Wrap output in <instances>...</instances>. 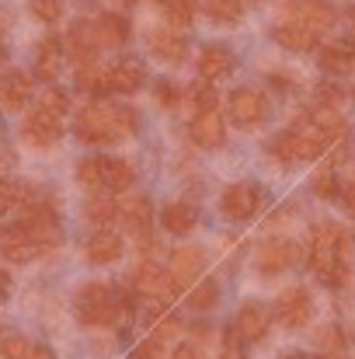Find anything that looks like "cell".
<instances>
[{
	"label": "cell",
	"instance_id": "1",
	"mask_svg": "<svg viewBox=\"0 0 355 359\" xmlns=\"http://www.w3.org/2000/svg\"><path fill=\"white\" fill-rule=\"evenodd\" d=\"M307 262L321 283L342 290L352 276V234L338 224H314L307 241Z\"/></svg>",
	"mask_w": 355,
	"mask_h": 359
},
{
	"label": "cell",
	"instance_id": "2",
	"mask_svg": "<svg viewBox=\"0 0 355 359\" xmlns=\"http://www.w3.org/2000/svg\"><path fill=\"white\" fill-rule=\"evenodd\" d=\"M74 129L84 143L109 147V143H118L122 136H132L139 129V116L125 105H116V102H91L88 109H81Z\"/></svg>",
	"mask_w": 355,
	"mask_h": 359
},
{
	"label": "cell",
	"instance_id": "3",
	"mask_svg": "<svg viewBox=\"0 0 355 359\" xmlns=\"http://www.w3.org/2000/svg\"><path fill=\"white\" fill-rule=\"evenodd\" d=\"M77 182L84 189H91L95 196L98 192H122L136 182V168L122 157H88L77 164Z\"/></svg>",
	"mask_w": 355,
	"mask_h": 359
},
{
	"label": "cell",
	"instance_id": "4",
	"mask_svg": "<svg viewBox=\"0 0 355 359\" xmlns=\"http://www.w3.org/2000/svg\"><path fill=\"white\" fill-rule=\"evenodd\" d=\"M122 297L109 283H84L77 290V318L81 325L88 328H105V325H116L118 314H122Z\"/></svg>",
	"mask_w": 355,
	"mask_h": 359
},
{
	"label": "cell",
	"instance_id": "5",
	"mask_svg": "<svg viewBox=\"0 0 355 359\" xmlns=\"http://www.w3.org/2000/svg\"><path fill=\"white\" fill-rule=\"evenodd\" d=\"M296 129L307 133L317 147L328 150V143H335V140L345 133V119H342V112H338L335 105H317V109H310V112L300 116Z\"/></svg>",
	"mask_w": 355,
	"mask_h": 359
},
{
	"label": "cell",
	"instance_id": "6",
	"mask_svg": "<svg viewBox=\"0 0 355 359\" xmlns=\"http://www.w3.org/2000/svg\"><path fill=\"white\" fill-rule=\"evenodd\" d=\"M132 286H136L139 297H150L153 304H167V300L174 297V290H178V283L171 279V272H164L153 258H143V262L136 265Z\"/></svg>",
	"mask_w": 355,
	"mask_h": 359
},
{
	"label": "cell",
	"instance_id": "7",
	"mask_svg": "<svg viewBox=\"0 0 355 359\" xmlns=\"http://www.w3.org/2000/svg\"><path fill=\"white\" fill-rule=\"evenodd\" d=\"M261 206H265V192L254 182H237L220 196V210L227 220H251L261 213Z\"/></svg>",
	"mask_w": 355,
	"mask_h": 359
},
{
	"label": "cell",
	"instance_id": "8",
	"mask_svg": "<svg viewBox=\"0 0 355 359\" xmlns=\"http://www.w3.org/2000/svg\"><path fill=\"white\" fill-rule=\"evenodd\" d=\"M310 314H314V300H310V293L303 286H289V290L279 293V300H275V321L282 328L300 332V328L310 325Z\"/></svg>",
	"mask_w": 355,
	"mask_h": 359
},
{
	"label": "cell",
	"instance_id": "9",
	"mask_svg": "<svg viewBox=\"0 0 355 359\" xmlns=\"http://www.w3.org/2000/svg\"><path fill=\"white\" fill-rule=\"evenodd\" d=\"M227 112H230V119L240 129H251V126H261L265 122L268 105H265V95L258 88H234L230 98H227Z\"/></svg>",
	"mask_w": 355,
	"mask_h": 359
},
{
	"label": "cell",
	"instance_id": "10",
	"mask_svg": "<svg viewBox=\"0 0 355 359\" xmlns=\"http://www.w3.org/2000/svg\"><path fill=\"white\" fill-rule=\"evenodd\" d=\"M67 53L77 67H88V63H98V53H102V39H98V25L95 21H74L70 32H67Z\"/></svg>",
	"mask_w": 355,
	"mask_h": 359
},
{
	"label": "cell",
	"instance_id": "11",
	"mask_svg": "<svg viewBox=\"0 0 355 359\" xmlns=\"http://www.w3.org/2000/svg\"><path fill=\"white\" fill-rule=\"evenodd\" d=\"M300 262V244L289 238H275V241H265L258 248V269L265 276H275V272H286Z\"/></svg>",
	"mask_w": 355,
	"mask_h": 359
},
{
	"label": "cell",
	"instance_id": "12",
	"mask_svg": "<svg viewBox=\"0 0 355 359\" xmlns=\"http://www.w3.org/2000/svg\"><path fill=\"white\" fill-rule=\"evenodd\" d=\"M268 150H272V157H279V161H303V157L324 154V147H317V143H314L307 133H300L296 126L286 129V133H279V136H272Z\"/></svg>",
	"mask_w": 355,
	"mask_h": 359
},
{
	"label": "cell",
	"instance_id": "13",
	"mask_svg": "<svg viewBox=\"0 0 355 359\" xmlns=\"http://www.w3.org/2000/svg\"><path fill=\"white\" fill-rule=\"evenodd\" d=\"M21 136L32 143V147H53L60 136H63V119L46 112V109H35L28 112L25 122H21Z\"/></svg>",
	"mask_w": 355,
	"mask_h": 359
},
{
	"label": "cell",
	"instance_id": "14",
	"mask_svg": "<svg viewBox=\"0 0 355 359\" xmlns=\"http://www.w3.org/2000/svg\"><path fill=\"white\" fill-rule=\"evenodd\" d=\"M268 325H272V311H268L265 304H258V300H247V304L237 311L234 332L240 342H261L265 332H268Z\"/></svg>",
	"mask_w": 355,
	"mask_h": 359
},
{
	"label": "cell",
	"instance_id": "15",
	"mask_svg": "<svg viewBox=\"0 0 355 359\" xmlns=\"http://www.w3.org/2000/svg\"><path fill=\"white\" fill-rule=\"evenodd\" d=\"M39 255H42L39 244L28 238V231H25L21 224L0 231V258H7V262H14V265H25V262H32V258H39Z\"/></svg>",
	"mask_w": 355,
	"mask_h": 359
},
{
	"label": "cell",
	"instance_id": "16",
	"mask_svg": "<svg viewBox=\"0 0 355 359\" xmlns=\"http://www.w3.org/2000/svg\"><path fill=\"white\" fill-rule=\"evenodd\" d=\"M272 35H275V42L286 46L289 53H307V49H314V46L321 42V32H317V28H310V25H303V21H293V18L279 21V25L272 28Z\"/></svg>",
	"mask_w": 355,
	"mask_h": 359
},
{
	"label": "cell",
	"instance_id": "17",
	"mask_svg": "<svg viewBox=\"0 0 355 359\" xmlns=\"http://www.w3.org/2000/svg\"><path fill=\"white\" fill-rule=\"evenodd\" d=\"M286 14L293 21H303L310 28H317L321 35L335 25V11L328 0H286Z\"/></svg>",
	"mask_w": 355,
	"mask_h": 359
},
{
	"label": "cell",
	"instance_id": "18",
	"mask_svg": "<svg viewBox=\"0 0 355 359\" xmlns=\"http://www.w3.org/2000/svg\"><path fill=\"white\" fill-rule=\"evenodd\" d=\"M171 279L178 283V286H188V283H195L202 272H206V251L202 248H178L174 255H171Z\"/></svg>",
	"mask_w": 355,
	"mask_h": 359
},
{
	"label": "cell",
	"instance_id": "19",
	"mask_svg": "<svg viewBox=\"0 0 355 359\" xmlns=\"http://www.w3.org/2000/svg\"><path fill=\"white\" fill-rule=\"evenodd\" d=\"M237 67V56L227 49V46H206L199 53V77L202 81H223L230 77Z\"/></svg>",
	"mask_w": 355,
	"mask_h": 359
},
{
	"label": "cell",
	"instance_id": "20",
	"mask_svg": "<svg viewBox=\"0 0 355 359\" xmlns=\"http://www.w3.org/2000/svg\"><path fill=\"white\" fill-rule=\"evenodd\" d=\"M321 70L345 77L355 70V39H335L331 46L321 49Z\"/></svg>",
	"mask_w": 355,
	"mask_h": 359
},
{
	"label": "cell",
	"instance_id": "21",
	"mask_svg": "<svg viewBox=\"0 0 355 359\" xmlns=\"http://www.w3.org/2000/svg\"><path fill=\"white\" fill-rule=\"evenodd\" d=\"M118 220L136 234V238H150V220H153V206L146 196H136V199H122L118 203Z\"/></svg>",
	"mask_w": 355,
	"mask_h": 359
},
{
	"label": "cell",
	"instance_id": "22",
	"mask_svg": "<svg viewBox=\"0 0 355 359\" xmlns=\"http://www.w3.org/2000/svg\"><path fill=\"white\" fill-rule=\"evenodd\" d=\"M146 84V67L136 63V60H122L116 67H109V91L118 95H132Z\"/></svg>",
	"mask_w": 355,
	"mask_h": 359
},
{
	"label": "cell",
	"instance_id": "23",
	"mask_svg": "<svg viewBox=\"0 0 355 359\" xmlns=\"http://www.w3.org/2000/svg\"><path fill=\"white\" fill-rule=\"evenodd\" d=\"M146 42H150L153 56H160V60H167V63H178V60H185V53H188L185 35L174 32V28H153V32L146 35Z\"/></svg>",
	"mask_w": 355,
	"mask_h": 359
},
{
	"label": "cell",
	"instance_id": "24",
	"mask_svg": "<svg viewBox=\"0 0 355 359\" xmlns=\"http://www.w3.org/2000/svg\"><path fill=\"white\" fill-rule=\"evenodd\" d=\"M223 136H227V126L220 119V112H199L192 119V140H195V147L216 150L223 143Z\"/></svg>",
	"mask_w": 355,
	"mask_h": 359
},
{
	"label": "cell",
	"instance_id": "25",
	"mask_svg": "<svg viewBox=\"0 0 355 359\" xmlns=\"http://www.w3.org/2000/svg\"><path fill=\"white\" fill-rule=\"evenodd\" d=\"M60 67H63V42L56 35H49V39H42V46L35 53V77L53 84L60 77Z\"/></svg>",
	"mask_w": 355,
	"mask_h": 359
},
{
	"label": "cell",
	"instance_id": "26",
	"mask_svg": "<svg viewBox=\"0 0 355 359\" xmlns=\"http://www.w3.org/2000/svg\"><path fill=\"white\" fill-rule=\"evenodd\" d=\"M122 238H118L116 231H98V234H91L88 241V262L91 265H116L118 258H122Z\"/></svg>",
	"mask_w": 355,
	"mask_h": 359
},
{
	"label": "cell",
	"instance_id": "27",
	"mask_svg": "<svg viewBox=\"0 0 355 359\" xmlns=\"http://www.w3.org/2000/svg\"><path fill=\"white\" fill-rule=\"evenodd\" d=\"M32 98V77L21 70H11L0 77V105L4 109H21Z\"/></svg>",
	"mask_w": 355,
	"mask_h": 359
},
{
	"label": "cell",
	"instance_id": "28",
	"mask_svg": "<svg viewBox=\"0 0 355 359\" xmlns=\"http://www.w3.org/2000/svg\"><path fill=\"white\" fill-rule=\"evenodd\" d=\"M160 224H164L167 234H178V238L181 234H192V227L199 224V210L192 203H171V206H164Z\"/></svg>",
	"mask_w": 355,
	"mask_h": 359
},
{
	"label": "cell",
	"instance_id": "29",
	"mask_svg": "<svg viewBox=\"0 0 355 359\" xmlns=\"http://www.w3.org/2000/svg\"><path fill=\"white\" fill-rule=\"evenodd\" d=\"M88 220L95 224V227H102V231H109L112 224L118 220V203L109 196V192H98V196H91L88 199Z\"/></svg>",
	"mask_w": 355,
	"mask_h": 359
},
{
	"label": "cell",
	"instance_id": "30",
	"mask_svg": "<svg viewBox=\"0 0 355 359\" xmlns=\"http://www.w3.org/2000/svg\"><path fill=\"white\" fill-rule=\"evenodd\" d=\"M95 25H98L102 49H105V46H125V39H129V21H125L122 14H102V18H95Z\"/></svg>",
	"mask_w": 355,
	"mask_h": 359
},
{
	"label": "cell",
	"instance_id": "31",
	"mask_svg": "<svg viewBox=\"0 0 355 359\" xmlns=\"http://www.w3.org/2000/svg\"><path fill=\"white\" fill-rule=\"evenodd\" d=\"M77 88L91 91V95H105L109 91V67H102V63L77 67Z\"/></svg>",
	"mask_w": 355,
	"mask_h": 359
},
{
	"label": "cell",
	"instance_id": "32",
	"mask_svg": "<svg viewBox=\"0 0 355 359\" xmlns=\"http://www.w3.org/2000/svg\"><path fill=\"white\" fill-rule=\"evenodd\" d=\"M216 300H220V283H216V279H202V283L192 286V293H188V307H192V311H209Z\"/></svg>",
	"mask_w": 355,
	"mask_h": 359
},
{
	"label": "cell",
	"instance_id": "33",
	"mask_svg": "<svg viewBox=\"0 0 355 359\" xmlns=\"http://www.w3.org/2000/svg\"><path fill=\"white\" fill-rule=\"evenodd\" d=\"M157 7L174 21V25H192V18H195V0H157Z\"/></svg>",
	"mask_w": 355,
	"mask_h": 359
},
{
	"label": "cell",
	"instance_id": "34",
	"mask_svg": "<svg viewBox=\"0 0 355 359\" xmlns=\"http://www.w3.org/2000/svg\"><path fill=\"white\" fill-rule=\"evenodd\" d=\"M202 7L213 21H237L244 14V0H206Z\"/></svg>",
	"mask_w": 355,
	"mask_h": 359
},
{
	"label": "cell",
	"instance_id": "35",
	"mask_svg": "<svg viewBox=\"0 0 355 359\" xmlns=\"http://www.w3.org/2000/svg\"><path fill=\"white\" fill-rule=\"evenodd\" d=\"M317 346L335 356V353H342V349L349 346V335H345L338 325H324V328H317Z\"/></svg>",
	"mask_w": 355,
	"mask_h": 359
},
{
	"label": "cell",
	"instance_id": "36",
	"mask_svg": "<svg viewBox=\"0 0 355 359\" xmlns=\"http://www.w3.org/2000/svg\"><path fill=\"white\" fill-rule=\"evenodd\" d=\"M314 192H317L321 199H335V196H342V185H338V175H335L331 168H324V171H317V175H314Z\"/></svg>",
	"mask_w": 355,
	"mask_h": 359
},
{
	"label": "cell",
	"instance_id": "37",
	"mask_svg": "<svg viewBox=\"0 0 355 359\" xmlns=\"http://www.w3.org/2000/svg\"><path fill=\"white\" fill-rule=\"evenodd\" d=\"M39 109H46V112H53V116H60V119H67V112H70V98L63 95V91H46L42 98H39Z\"/></svg>",
	"mask_w": 355,
	"mask_h": 359
},
{
	"label": "cell",
	"instance_id": "38",
	"mask_svg": "<svg viewBox=\"0 0 355 359\" xmlns=\"http://www.w3.org/2000/svg\"><path fill=\"white\" fill-rule=\"evenodd\" d=\"M63 4H67V0H32V11H35V18H39V21L56 25V21H60V14H63Z\"/></svg>",
	"mask_w": 355,
	"mask_h": 359
},
{
	"label": "cell",
	"instance_id": "39",
	"mask_svg": "<svg viewBox=\"0 0 355 359\" xmlns=\"http://www.w3.org/2000/svg\"><path fill=\"white\" fill-rule=\"evenodd\" d=\"M0 353H4V359H25L32 353V342L21 339V335H4L0 339Z\"/></svg>",
	"mask_w": 355,
	"mask_h": 359
},
{
	"label": "cell",
	"instance_id": "40",
	"mask_svg": "<svg viewBox=\"0 0 355 359\" xmlns=\"http://www.w3.org/2000/svg\"><path fill=\"white\" fill-rule=\"evenodd\" d=\"M21 199H25V192L14 182H4L0 178V213H7L11 206H21Z\"/></svg>",
	"mask_w": 355,
	"mask_h": 359
},
{
	"label": "cell",
	"instance_id": "41",
	"mask_svg": "<svg viewBox=\"0 0 355 359\" xmlns=\"http://www.w3.org/2000/svg\"><path fill=\"white\" fill-rule=\"evenodd\" d=\"M132 359H164V346H160V339H146V342H139L136 349H132Z\"/></svg>",
	"mask_w": 355,
	"mask_h": 359
},
{
	"label": "cell",
	"instance_id": "42",
	"mask_svg": "<svg viewBox=\"0 0 355 359\" xmlns=\"http://www.w3.org/2000/svg\"><path fill=\"white\" fill-rule=\"evenodd\" d=\"M178 328H181V321H178L174 314H171V318H157V325H153V339H160V342H164V339H171Z\"/></svg>",
	"mask_w": 355,
	"mask_h": 359
},
{
	"label": "cell",
	"instance_id": "43",
	"mask_svg": "<svg viewBox=\"0 0 355 359\" xmlns=\"http://www.w3.org/2000/svg\"><path fill=\"white\" fill-rule=\"evenodd\" d=\"M157 98H160V105H178L181 91H178L171 81H160V84H157Z\"/></svg>",
	"mask_w": 355,
	"mask_h": 359
},
{
	"label": "cell",
	"instance_id": "44",
	"mask_svg": "<svg viewBox=\"0 0 355 359\" xmlns=\"http://www.w3.org/2000/svg\"><path fill=\"white\" fill-rule=\"evenodd\" d=\"M171 359H206V349H202L199 342H181Z\"/></svg>",
	"mask_w": 355,
	"mask_h": 359
},
{
	"label": "cell",
	"instance_id": "45",
	"mask_svg": "<svg viewBox=\"0 0 355 359\" xmlns=\"http://www.w3.org/2000/svg\"><path fill=\"white\" fill-rule=\"evenodd\" d=\"M342 206H345V213L355 220V182H349V185L342 189Z\"/></svg>",
	"mask_w": 355,
	"mask_h": 359
},
{
	"label": "cell",
	"instance_id": "46",
	"mask_svg": "<svg viewBox=\"0 0 355 359\" xmlns=\"http://www.w3.org/2000/svg\"><path fill=\"white\" fill-rule=\"evenodd\" d=\"M25 359H56V356H53V353H49L46 346H32V353H28Z\"/></svg>",
	"mask_w": 355,
	"mask_h": 359
},
{
	"label": "cell",
	"instance_id": "47",
	"mask_svg": "<svg viewBox=\"0 0 355 359\" xmlns=\"http://www.w3.org/2000/svg\"><path fill=\"white\" fill-rule=\"evenodd\" d=\"M234 346H237V332H234V335H230V353H227V356H223V359H240V356H237V349H234Z\"/></svg>",
	"mask_w": 355,
	"mask_h": 359
},
{
	"label": "cell",
	"instance_id": "48",
	"mask_svg": "<svg viewBox=\"0 0 355 359\" xmlns=\"http://www.w3.org/2000/svg\"><path fill=\"white\" fill-rule=\"evenodd\" d=\"M7 286H11V283H7V276H4V272H0V300H4V297H7Z\"/></svg>",
	"mask_w": 355,
	"mask_h": 359
},
{
	"label": "cell",
	"instance_id": "49",
	"mask_svg": "<svg viewBox=\"0 0 355 359\" xmlns=\"http://www.w3.org/2000/svg\"><path fill=\"white\" fill-rule=\"evenodd\" d=\"M4 32H7V14L0 11V39H4Z\"/></svg>",
	"mask_w": 355,
	"mask_h": 359
},
{
	"label": "cell",
	"instance_id": "50",
	"mask_svg": "<svg viewBox=\"0 0 355 359\" xmlns=\"http://www.w3.org/2000/svg\"><path fill=\"white\" fill-rule=\"evenodd\" d=\"M345 18H349V25H352V28H355V4H352V7H349V14H345Z\"/></svg>",
	"mask_w": 355,
	"mask_h": 359
},
{
	"label": "cell",
	"instance_id": "51",
	"mask_svg": "<svg viewBox=\"0 0 355 359\" xmlns=\"http://www.w3.org/2000/svg\"><path fill=\"white\" fill-rule=\"evenodd\" d=\"M289 359H314V356H289Z\"/></svg>",
	"mask_w": 355,
	"mask_h": 359
},
{
	"label": "cell",
	"instance_id": "52",
	"mask_svg": "<svg viewBox=\"0 0 355 359\" xmlns=\"http://www.w3.org/2000/svg\"><path fill=\"white\" fill-rule=\"evenodd\" d=\"M0 63H4V46H0Z\"/></svg>",
	"mask_w": 355,
	"mask_h": 359
},
{
	"label": "cell",
	"instance_id": "53",
	"mask_svg": "<svg viewBox=\"0 0 355 359\" xmlns=\"http://www.w3.org/2000/svg\"><path fill=\"white\" fill-rule=\"evenodd\" d=\"M331 359H338V356H331Z\"/></svg>",
	"mask_w": 355,
	"mask_h": 359
}]
</instances>
